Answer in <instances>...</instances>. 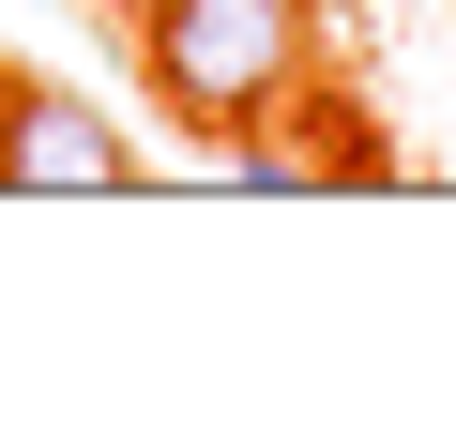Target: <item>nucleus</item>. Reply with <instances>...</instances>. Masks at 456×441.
<instances>
[{
  "mask_svg": "<svg viewBox=\"0 0 456 441\" xmlns=\"http://www.w3.org/2000/svg\"><path fill=\"white\" fill-rule=\"evenodd\" d=\"M305 46H320L305 0H152V16H137V77H152L213 152L305 92Z\"/></svg>",
  "mask_w": 456,
  "mask_h": 441,
  "instance_id": "nucleus-1",
  "label": "nucleus"
},
{
  "mask_svg": "<svg viewBox=\"0 0 456 441\" xmlns=\"http://www.w3.org/2000/svg\"><path fill=\"white\" fill-rule=\"evenodd\" d=\"M122 183H137V137L92 92L0 77V198H122Z\"/></svg>",
  "mask_w": 456,
  "mask_h": 441,
  "instance_id": "nucleus-2",
  "label": "nucleus"
},
{
  "mask_svg": "<svg viewBox=\"0 0 456 441\" xmlns=\"http://www.w3.org/2000/svg\"><path fill=\"white\" fill-rule=\"evenodd\" d=\"M107 16H152V0H107Z\"/></svg>",
  "mask_w": 456,
  "mask_h": 441,
  "instance_id": "nucleus-3",
  "label": "nucleus"
}]
</instances>
